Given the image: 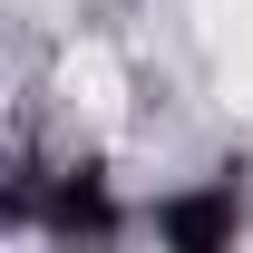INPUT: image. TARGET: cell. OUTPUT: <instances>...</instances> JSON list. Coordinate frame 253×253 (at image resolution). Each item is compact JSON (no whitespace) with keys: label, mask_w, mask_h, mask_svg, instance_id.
Listing matches in <instances>:
<instances>
[{"label":"cell","mask_w":253,"mask_h":253,"mask_svg":"<svg viewBox=\"0 0 253 253\" xmlns=\"http://www.w3.org/2000/svg\"><path fill=\"white\" fill-rule=\"evenodd\" d=\"M59 88H68V107H88V117H117V59L107 49H68V68H59Z\"/></svg>","instance_id":"1"}]
</instances>
